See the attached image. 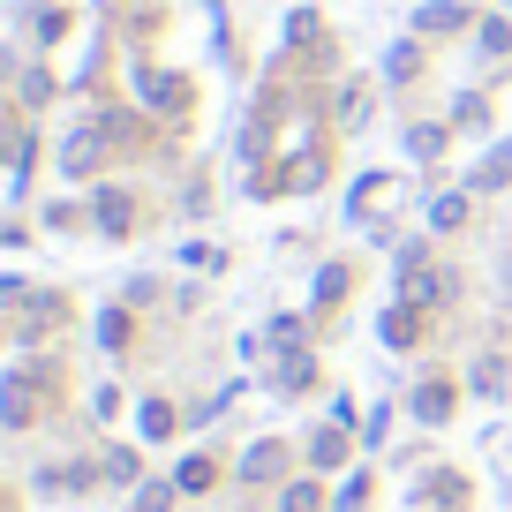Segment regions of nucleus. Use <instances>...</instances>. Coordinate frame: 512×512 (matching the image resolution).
Masks as SVG:
<instances>
[{"instance_id":"obj_10","label":"nucleus","mask_w":512,"mask_h":512,"mask_svg":"<svg viewBox=\"0 0 512 512\" xmlns=\"http://www.w3.org/2000/svg\"><path fill=\"white\" fill-rule=\"evenodd\" d=\"M166 430H174V407L151 400V407H144V437H166Z\"/></svg>"},{"instance_id":"obj_3","label":"nucleus","mask_w":512,"mask_h":512,"mask_svg":"<svg viewBox=\"0 0 512 512\" xmlns=\"http://www.w3.org/2000/svg\"><path fill=\"white\" fill-rule=\"evenodd\" d=\"M279 467H287V445H256L249 460H241V475H249V482H272Z\"/></svg>"},{"instance_id":"obj_5","label":"nucleus","mask_w":512,"mask_h":512,"mask_svg":"<svg viewBox=\"0 0 512 512\" xmlns=\"http://www.w3.org/2000/svg\"><path fill=\"white\" fill-rule=\"evenodd\" d=\"M445 407H452L445 384H422V392H415V415H422V422H445Z\"/></svg>"},{"instance_id":"obj_15","label":"nucleus","mask_w":512,"mask_h":512,"mask_svg":"<svg viewBox=\"0 0 512 512\" xmlns=\"http://www.w3.org/2000/svg\"><path fill=\"white\" fill-rule=\"evenodd\" d=\"M287 512H317V490H309V482H302V490H287Z\"/></svg>"},{"instance_id":"obj_6","label":"nucleus","mask_w":512,"mask_h":512,"mask_svg":"<svg viewBox=\"0 0 512 512\" xmlns=\"http://www.w3.org/2000/svg\"><path fill=\"white\" fill-rule=\"evenodd\" d=\"M505 181H512V144H505V151H490V166L475 174V189H505Z\"/></svg>"},{"instance_id":"obj_9","label":"nucleus","mask_w":512,"mask_h":512,"mask_svg":"<svg viewBox=\"0 0 512 512\" xmlns=\"http://www.w3.org/2000/svg\"><path fill=\"white\" fill-rule=\"evenodd\" d=\"M174 490H211V460H181V475H174Z\"/></svg>"},{"instance_id":"obj_7","label":"nucleus","mask_w":512,"mask_h":512,"mask_svg":"<svg viewBox=\"0 0 512 512\" xmlns=\"http://www.w3.org/2000/svg\"><path fill=\"white\" fill-rule=\"evenodd\" d=\"M98 226H106V234H121V226H128V196H98Z\"/></svg>"},{"instance_id":"obj_4","label":"nucleus","mask_w":512,"mask_h":512,"mask_svg":"<svg viewBox=\"0 0 512 512\" xmlns=\"http://www.w3.org/2000/svg\"><path fill=\"white\" fill-rule=\"evenodd\" d=\"M384 347H415V309H384Z\"/></svg>"},{"instance_id":"obj_8","label":"nucleus","mask_w":512,"mask_h":512,"mask_svg":"<svg viewBox=\"0 0 512 512\" xmlns=\"http://www.w3.org/2000/svg\"><path fill=\"white\" fill-rule=\"evenodd\" d=\"M422 31H460V8H452V0H430V8H422Z\"/></svg>"},{"instance_id":"obj_11","label":"nucleus","mask_w":512,"mask_h":512,"mask_svg":"<svg viewBox=\"0 0 512 512\" xmlns=\"http://www.w3.org/2000/svg\"><path fill=\"white\" fill-rule=\"evenodd\" d=\"M437 144H445V128H415V136H407V151H415V159H437Z\"/></svg>"},{"instance_id":"obj_2","label":"nucleus","mask_w":512,"mask_h":512,"mask_svg":"<svg viewBox=\"0 0 512 512\" xmlns=\"http://www.w3.org/2000/svg\"><path fill=\"white\" fill-rule=\"evenodd\" d=\"M136 91H144V106H159V113H174V106H181V83H174V76H159V68H144V76H136Z\"/></svg>"},{"instance_id":"obj_14","label":"nucleus","mask_w":512,"mask_h":512,"mask_svg":"<svg viewBox=\"0 0 512 512\" xmlns=\"http://www.w3.org/2000/svg\"><path fill=\"white\" fill-rule=\"evenodd\" d=\"M460 219H467V204H460V196H445V204L430 211V226H460Z\"/></svg>"},{"instance_id":"obj_12","label":"nucleus","mask_w":512,"mask_h":512,"mask_svg":"<svg viewBox=\"0 0 512 512\" xmlns=\"http://www.w3.org/2000/svg\"><path fill=\"white\" fill-rule=\"evenodd\" d=\"M317 460H324V467H339V460H347V437L324 430V437H317Z\"/></svg>"},{"instance_id":"obj_13","label":"nucleus","mask_w":512,"mask_h":512,"mask_svg":"<svg viewBox=\"0 0 512 512\" xmlns=\"http://www.w3.org/2000/svg\"><path fill=\"white\" fill-rule=\"evenodd\" d=\"M121 339H128V317H121V309H113V317L98 324V347H121Z\"/></svg>"},{"instance_id":"obj_1","label":"nucleus","mask_w":512,"mask_h":512,"mask_svg":"<svg viewBox=\"0 0 512 512\" xmlns=\"http://www.w3.org/2000/svg\"><path fill=\"white\" fill-rule=\"evenodd\" d=\"M98 159H106V128H76L61 144V174H98Z\"/></svg>"}]
</instances>
